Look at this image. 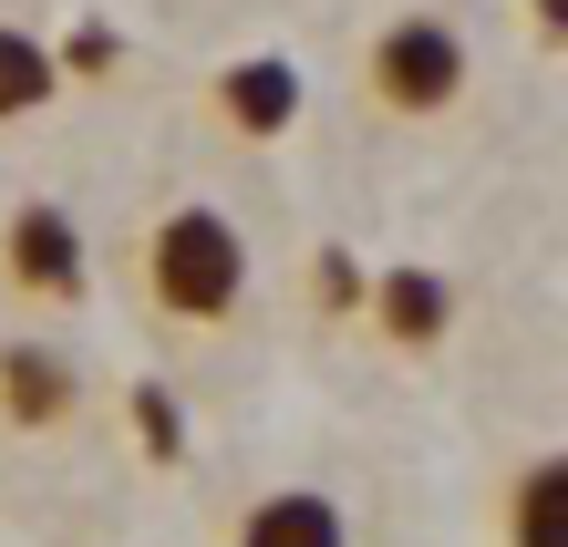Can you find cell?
I'll return each mask as SVG.
<instances>
[{
  "label": "cell",
  "instance_id": "cell-1",
  "mask_svg": "<svg viewBox=\"0 0 568 547\" xmlns=\"http://www.w3.org/2000/svg\"><path fill=\"white\" fill-rule=\"evenodd\" d=\"M145 300L186 331H217L248 300V237L217 207H165L145 227Z\"/></svg>",
  "mask_w": 568,
  "mask_h": 547
},
{
  "label": "cell",
  "instance_id": "cell-2",
  "mask_svg": "<svg viewBox=\"0 0 568 547\" xmlns=\"http://www.w3.org/2000/svg\"><path fill=\"white\" fill-rule=\"evenodd\" d=\"M362 93H373L383 114H404V124L455 114V104H465V31H455V21H434V11L383 21V31H373V52H362Z\"/></svg>",
  "mask_w": 568,
  "mask_h": 547
},
{
  "label": "cell",
  "instance_id": "cell-3",
  "mask_svg": "<svg viewBox=\"0 0 568 547\" xmlns=\"http://www.w3.org/2000/svg\"><path fill=\"white\" fill-rule=\"evenodd\" d=\"M0 280H11L31 311H73V300L93 290V259H83V227L52 207V196H31V207H11V227H0Z\"/></svg>",
  "mask_w": 568,
  "mask_h": 547
},
{
  "label": "cell",
  "instance_id": "cell-4",
  "mask_svg": "<svg viewBox=\"0 0 568 547\" xmlns=\"http://www.w3.org/2000/svg\"><path fill=\"white\" fill-rule=\"evenodd\" d=\"M300 62L290 52H248V62H227L217 73V114H227V134H248V145H280V134L300 124Z\"/></svg>",
  "mask_w": 568,
  "mask_h": 547
},
{
  "label": "cell",
  "instance_id": "cell-5",
  "mask_svg": "<svg viewBox=\"0 0 568 547\" xmlns=\"http://www.w3.org/2000/svg\"><path fill=\"white\" fill-rule=\"evenodd\" d=\"M373 331L393 352H434V341L455 331V290L434 280V269H383L373 280Z\"/></svg>",
  "mask_w": 568,
  "mask_h": 547
},
{
  "label": "cell",
  "instance_id": "cell-6",
  "mask_svg": "<svg viewBox=\"0 0 568 547\" xmlns=\"http://www.w3.org/2000/svg\"><path fill=\"white\" fill-rule=\"evenodd\" d=\"M0 414L52 434L62 414H73V362H62L52 341H0Z\"/></svg>",
  "mask_w": 568,
  "mask_h": 547
},
{
  "label": "cell",
  "instance_id": "cell-7",
  "mask_svg": "<svg viewBox=\"0 0 568 547\" xmlns=\"http://www.w3.org/2000/svg\"><path fill=\"white\" fill-rule=\"evenodd\" d=\"M239 547H352V517L321 486H280L239 517Z\"/></svg>",
  "mask_w": 568,
  "mask_h": 547
},
{
  "label": "cell",
  "instance_id": "cell-8",
  "mask_svg": "<svg viewBox=\"0 0 568 547\" xmlns=\"http://www.w3.org/2000/svg\"><path fill=\"white\" fill-rule=\"evenodd\" d=\"M507 547H568V465L538 455L507 486Z\"/></svg>",
  "mask_w": 568,
  "mask_h": 547
},
{
  "label": "cell",
  "instance_id": "cell-9",
  "mask_svg": "<svg viewBox=\"0 0 568 547\" xmlns=\"http://www.w3.org/2000/svg\"><path fill=\"white\" fill-rule=\"evenodd\" d=\"M52 93H62V62H52V42H31L21 21H0V124L42 114Z\"/></svg>",
  "mask_w": 568,
  "mask_h": 547
},
{
  "label": "cell",
  "instance_id": "cell-10",
  "mask_svg": "<svg viewBox=\"0 0 568 547\" xmlns=\"http://www.w3.org/2000/svg\"><path fill=\"white\" fill-rule=\"evenodd\" d=\"M124 403H135V434H145V455H155V465H176V455H186V424H176V393H165V383H135Z\"/></svg>",
  "mask_w": 568,
  "mask_h": 547
},
{
  "label": "cell",
  "instance_id": "cell-11",
  "mask_svg": "<svg viewBox=\"0 0 568 547\" xmlns=\"http://www.w3.org/2000/svg\"><path fill=\"white\" fill-rule=\"evenodd\" d=\"M62 62V73H104V62H114V31H73V52H52Z\"/></svg>",
  "mask_w": 568,
  "mask_h": 547
},
{
  "label": "cell",
  "instance_id": "cell-12",
  "mask_svg": "<svg viewBox=\"0 0 568 547\" xmlns=\"http://www.w3.org/2000/svg\"><path fill=\"white\" fill-rule=\"evenodd\" d=\"M321 300H342V311L362 300V280H352V259H321Z\"/></svg>",
  "mask_w": 568,
  "mask_h": 547
}]
</instances>
